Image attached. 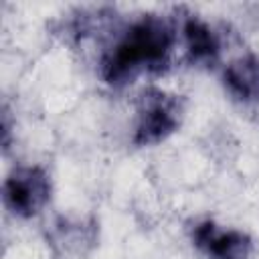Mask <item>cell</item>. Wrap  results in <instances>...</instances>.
<instances>
[{
  "label": "cell",
  "mask_w": 259,
  "mask_h": 259,
  "mask_svg": "<svg viewBox=\"0 0 259 259\" xmlns=\"http://www.w3.org/2000/svg\"><path fill=\"white\" fill-rule=\"evenodd\" d=\"M182 117H184L182 95L160 87H146L138 97L132 142L140 148L162 144L174 132H178Z\"/></svg>",
  "instance_id": "2"
},
{
  "label": "cell",
  "mask_w": 259,
  "mask_h": 259,
  "mask_svg": "<svg viewBox=\"0 0 259 259\" xmlns=\"http://www.w3.org/2000/svg\"><path fill=\"white\" fill-rule=\"evenodd\" d=\"M53 182L42 166H14L2 182V202L18 219L36 217L51 200Z\"/></svg>",
  "instance_id": "3"
},
{
  "label": "cell",
  "mask_w": 259,
  "mask_h": 259,
  "mask_svg": "<svg viewBox=\"0 0 259 259\" xmlns=\"http://www.w3.org/2000/svg\"><path fill=\"white\" fill-rule=\"evenodd\" d=\"M51 243L63 253L73 257H83L95 245V225L83 219H59L53 225Z\"/></svg>",
  "instance_id": "7"
},
{
  "label": "cell",
  "mask_w": 259,
  "mask_h": 259,
  "mask_svg": "<svg viewBox=\"0 0 259 259\" xmlns=\"http://www.w3.org/2000/svg\"><path fill=\"white\" fill-rule=\"evenodd\" d=\"M225 91L239 103L259 101V55L243 53L223 69Z\"/></svg>",
  "instance_id": "6"
},
{
  "label": "cell",
  "mask_w": 259,
  "mask_h": 259,
  "mask_svg": "<svg viewBox=\"0 0 259 259\" xmlns=\"http://www.w3.org/2000/svg\"><path fill=\"white\" fill-rule=\"evenodd\" d=\"M176 45V26L164 14H142L115 36L99 61V75L107 85L121 87L142 73H162Z\"/></svg>",
  "instance_id": "1"
},
{
  "label": "cell",
  "mask_w": 259,
  "mask_h": 259,
  "mask_svg": "<svg viewBox=\"0 0 259 259\" xmlns=\"http://www.w3.org/2000/svg\"><path fill=\"white\" fill-rule=\"evenodd\" d=\"M180 36L184 53L192 65L210 67L219 61L223 51V40L219 32L200 16L186 14L180 22Z\"/></svg>",
  "instance_id": "5"
},
{
  "label": "cell",
  "mask_w": 259,
  "mask_h": 259,
  "mask_svg": "<svg viewBox=\"0 0 259 259\" xmlns=\"http://www.w3.org/2000/svg\"><path fill=\"white\" fill-rule=\"evenodd\" d=\"M192 245L206 259H251L253 239L239 229H223L214 221H200L192 227Z\"/></svg>",
  "instance_id": "4"
}]
</instances>
